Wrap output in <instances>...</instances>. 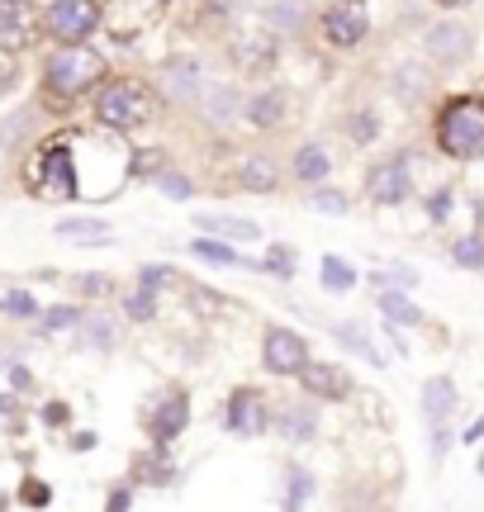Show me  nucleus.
Masks as SVG:
<instances>
[{"instance_id":"f257e3e1","label":"nucleus","mask_w":484,"mask_h":512,"mask_svg":"<svg viewBox=\"0 0 484 512\" xmlns=\"http://www.w3.org/2000/svg\"><path fill=\"white\" fill-rule=\"evenodd\" d=\"M72 162H76V200H110L133 176V147L114 128H72Z\"/></svg>"},{"instance_id":"f03ea898","label":"nucleus","mask_w":484,"mask_h":512,"mask_svg":"<svg viewBox=\"0 0 484 512\" xmlns=\"http://www.w3.org/2000/svg\"><path fill=\"white\" fill-rule=\"evenodd\" d=\"M110 76V62L95 53L91 43H57V53H48L43 62V81H38V95H43V110H72L81 95H91L100 81Z\"/></svg>"},{"instance_id":"7ed1b4c3","label":"nucleus","mask_w":484,"mask_h":512,"mask_svg":"<svg viewBox=\"0 0 484 512\" xmlns=\"http://www.w3.org/2000/svg\"><path fill=\"white\" fill-rule=\"evenodd\" d=\"M91 95H95L91 110L100 128L138 133V128H148L157 119V91H152L148 81H138V76H105Z\"/></svg>"},{"instance_id":"20e7f679","label":"nucleus","mask_w":484,"mask_h":512,"mask_svg":"<svg viewBox=\"0 0 484 512\" xmlns=\"http://www.w3.org/2000/svg\"><path fill=\"white\" fill-rule=\"evenodd\" d=\"M24 190L43 204H67L76 200V162H72V128L53 133L48 143H38V152L24 166Z\"/></svg>"},{"instance_id":"39448f33","label":"nucleus","mask_w":484,"mask_h":512,"mask_svg":"<svg viewBox=\"0 0 484 512\" xmlns=\"http://www.w3.org/2000/svg\"><path fill=\"white\" fill-rule=\"evenodd\" d=\"M437 147L456 162L484 157V100L480 95H456L437 114Z\"/></svg>"},{"instance_id":"423d86ee","label":"nucleus","mask_w":484,"mask_h":512,"mask_svg":"<svg viewBox=\"0 0 484 512\" xmlns=\"http://www.w3.org/2000/svg\"><path fill=\"white\" fill-rule=\"evenodd\" d=\"M171 0H100V29L114 43H133L143 38L152 24H162Z\"/></svg>"},{"instance_id":"0eeeda50","label":"nucleus","mask_w":484,"mask_h":512,"mask_svg":"<svg viewBox=\"0 0 484 512\" xmlns=\"http://www.w3.org/2000/svg\"><path fill=\"white\" fill-rule=\"evenodd\" d=\"M38 24L53 43H86L100 29V0H53Z\"/></svg>"},{"instance_id":"6e6552de","label":"nucleus","mask_w":484,"mask_h":512,"mask_svg":"<svg viewBox=\"0 0 484 512\" xmlns=\"http://www.w3.org/2000/svg\"><path fill=\"white\" fill-rule=\"evenodd\" d=\"M318 29L333 48H356L371 34V10H366V0H328L318 15Z\"/></svg>"},{"instance_id":"1a4fd4ad","label":"nucleus","mask_w":484,"mask_h":512,"mask_svg":"<svg viewBox=\"0 0 484 512\" xmlns=\"http://www.w3.org/2000/svg\"><path fill=\"white\" fill-rule=\"evenodd\" d=\"M219 418H224V427L238 432V437H261V432L271 427V399H266L261 389H252V384H238V389L228 394Z\"/></svg>"},{"instance_id":"9d476101","label":"nucleus","mask_w":484,"mask_h":512,"mask_svg":"<svg viewBox=\"0 0 484 512\" xmlns=\"http://www.w3.org/2000/svg\"><path fill=\"white\" fill-rule=\"evenodd\" d=\"M38 34H43V24H38L34 0H0V53L5 57L29 53Z\"/></svg>"},{"instance_id":"9b49d317","label":"nucleus","mask_w":484,"mask_h":512,"mask_svg":"<svg viewBox=\"0 0 484 512\" xmlns=\"http://www.w3.org/2000/svg\"><path fill=\"white\" fill-rule=\"evenodd\" d=\"M200 91H205V67L195 57H167L162 72H157V95L171 100V105H200Z\"/></svg>"},{"instance_id":"f8f14e48","label":"nucleus","mask_w":484,"mask_h":512,"mask_svg":"<svg viewBox=\"0 0 484 512\" xmlns=\"http://www.w3.org/2000/svg\"><path fill=\"white\" fill-rule=\"evenodd\" d=\"M309 361V342L290 328H266L261 337V366L271 375H299V366Z\"/></svg>"},{"instance_id":"ddd939ff","label":"nucleus","mask_w":484,"mask_h":512,"mask_svg":"<svg viewBox=\"0 0 484 512\" xmlns=\"http://www.w3.org/2000/svg\"><path fill=\"white\" fill-rule=\"evenodd\" d=\"M375 204H404L413 195V176H409V157H385L380 166H371V181H366Z\"/></svg>"},{"instance_id":"4468645a","label":"nucleus","mask_w":484,"mask_h":512,"mask_svg":"<svg viewBox=\"0 0 484 512\" xmlns=\"http://www.w3.org/2000/svg\"><path fill=\"white\" fill-rule=\"evenodd\" d=\"M143 418H148L152 446H171V441L186 432V422H190V399H186V394H167L162 403H152Z\"/></svg>"},{"instance_id":"2eb2a0df","label":"nucleus","mask_w":484,"mask_h":512,"mask_svg":"<svg viewBox=\"0 0 484 512\" xmlns=\"http://www.w3.org/2000/svg\"><path fill=\"white\" fill-rule=\"evenodd\" d=\"M470 48H475V38H470V29L466 24H456V19H442V24H432L428 29V57L432 62H442V67L466 62Z\"/></svg>"},{"instance_id":"dca6fc26","label":"nucleus","mask_w":484,"mask_h":512,"mask_svg":"<svg viewBox=\"0 0 484 512\" xmlns=\"http://www.w3.org/2000/svg\"><path fill=\"white\" fill-rule=\"evenodd\" d=\"M299 389H304L309 399H342V394H352V380H347V370L333 366V361H304V366H299Z\"/></svg>"},{"instance_id":"f3484780","label":"nucleus","mask_w":484,"mask_h":512,"mask_svg":"<svg viewBox=\"0 0 484 512\" xmlns=\"http://www.w3.org/2000/svg\"><path fill=\"white\" fill-rule=\"evenodd\" d=\"M233 62L242 72H271L276 67V38L271 29H247L233 38Z\"/></svg>"},{"instance_id":"a211bd4d","label":"nucleus","mask_w":484,"mask_h":512,"mask_svg":"<svg viewBox=\"0 0 484 512\" xmlns=\"http://www.w3.org/2000/svg\"><path fill=\"white\" fill-rule=\"evenodd\" d=\"M271 427H276L285 441H314V432H318V408H314V403H285L276 418H271Z\"/></svg>"},{"instance_id":"6ab92c4d","label":"nucleus","mask_w":484,"mask_h":512,"mask_svg":"<svg viewBox=\"0 0 484 512\" xmlns=\"http://www.w3.org/2000/svg\"><path fill=\"white\" fill-rule=\"evenodd\" d=\"M451 413H456V384L447 375H432L423 384V418H428V427H442Z\"/></svg>"},{"instance_id":"aec40b11","label":"nucleus","mask_w":484,"mask_h":512,"mask_svg":"<svg viewBox=\"0 0 484 512\" xmlns=\"http://www.w3.org/2000/svg\"><path fill=\"white\" fill-rule=\"evenodd\" d=\"M309 15V0H271V5H261V29H271V34H295L299 24Z\"/></svg>"},{"instance_id":"412c9836","label":"nucleus","mask_w":484,"mask_h":512,"mask_svg":"<svg viewBox=\"0 0 484 512\" xmlns=\"http://www.w3.org/2000/svg\"><path fill=\"white\" fill-rule=\"evenodd\" d=\"M200 100H205V119L214 128H228L242 114V95L233 91V86H224V81L209 86V91H200Z\"/></svg>"},{"instance_id":"4be33fe9","label":"nucleus","mask_w":484,"mask_h":512,"mask_svg":"<svg viewBox=\"0 0 484 512\" xmlns=\"http://www.w3.org/2000/svg\"><path fill=\"white\" fill-rule=\"evenodd\" d=\"M238 185L247 195H271L280 185V166L271 162V157H247V162L238 166Z\"/></svg>"},{"instance_id":"5701e85b","label":"nucleus","mask_w":484,"mask_h":512,"mask_svg":"<svg viewBox=\"0 0 484 512\" xmlns=\"http://www.w3.org/2000/svg\"><path fill=\"white\" fill-rule=\"evenodd\" d=\"M200 233H209V238H233V242H257L261 228L247 219H233V214H200Z\"/></svg>"},{"instance_id":"b1692460","label":"nucleus","mask_w":484,"mask_h":512,"mask_svg":"<svg viewBox=\"0 0 484 512\" xmlns=\"http://www.w3.org/2000/svg\"><path fill=\"white\" fill-rule=\"evenodd\" d=\"M242 114L252 119L257 128H276L285 119V91H257L242 100Z\"/></svg>"},{"instance_id":"393cba45","label":"nucleus","mask_w":484,"mask_h":512,"mask_svg":"<svg viewBox=\"0 0 484 512\" xmlns=\"http://www.w3.org/2000/svg\"><path fill=\"white\" fill-rule=\"evenodd\" d=\"M328 171H333V162H328V147H323V143H304L295 152V176L304 185H318Z\"/></svg>"},{"instance_id":"a878e982","label":"nucleus","mask_w":484,"mask_h":512,"mask_svg":"<svg viewBox=\"0 0 484 512\" xmlns=\"http://www.w3.org/2000/svg\"><path fill=\"white\" fill-rule=\"evenodd\" d=\"M380 313H385L390 323H399V328H418V323H423V309L399 290H380Z\"/></svg>"},{"instance_id":"bb28decb","label":"nucleus","mask_w":484,"mask_h":512,"mask_svg":"<svg viewBox=\"0 0 484 512\" xmlns=\"http://www.w3.org/2000/svg\"><path fill=\"white\" fill-rule=\"evenodd\" d=\"M333 337H337V342H342L347 351H356L361 361H371V366H385V356H380V351H375V342L366 337V332H361V323H337Z\"/></svg>"},{"instance_id":"cd10ccee","label":"nucleus","mask_w":484,"mask_h":512,"mask_svg":"<svg viewBox=\"0 0 484 512\" xmlns=\"http://www.w3.org/2000/svg\"><path fill=\"white\" fill-rule=\"evenodd\" d=\"M81 323H86V332H81V342L95 351H110L114 342H119V332H114V318L110 313H81Z\"/></svg>"},{"instance_id":"c85d7f7f","label":"nucleus","mask_w":484,"mask_h":512,"mask_svg":"<svg viewBox=\"0 0 484 512\" xmlns=\"http://www.w3.org/2000/svg\"><path fill=\"white\" fill-rule=\"evenodd\" d=\"M162 451H167V446H152V456L138 460L133 484H171V479H176V465H167V460H162Z\"/></svg>"},{"instance_id":"c756f323","label":"nucleus","mask_w":484,"mask_h":512,"mask_svg":"<svg viewBox=\"0 0 484 512\" xmlns=\"http://www.w3.org/2000/svg\"><path fill=\"white\" fill-rule=\"evenodd\" d=\"M190 252L200 256V261H214V266H247V261H242V256L228 247V238H209V233L190 242Z\"/></svg>"},{"instance_id":"7c9ffc66","label":"nucleus","mask_w":484,"mask_h":512,"mask_svg":"<svg viewBox=\"0 0 484 512\" xmlns=\"http://www.w3.org/2000/svg\"><path fill=\"white\" fill-rule=\"evenodd\" d=\"M57 238H91V242H100V238H110V223L105 219H62L57 223Z\"/></svg>"},{"instance_id":"2f4dec72","label":"nucleus","mask_w":484,"mask_h":512,"mask_svg":"<svg viewBox=\"0 0 484 512\" xmlns=\"http://www.w3.org/2000/svg\"><path fill=\"white\" fill-rule=\"evenodd\" d=\"M81 323L76 304H57V309H38V332H67Z\"/></svg>"},{"instance_id":"473e14b6","label":"nucleus","mask_w":484,"mask_h":512,"mask_svg":"<svg viewBox=\"0 0 484 512\" xmlns=\"http://www.w3.org/2000/svg\"><path fill=\"white\" fill-rule=\"evenodd\" d=\"M152 185H157V190H162L167 200H190V195H195V181H186V176H181L176 166H162V171L152 176Z\"/></svg>"},{"instance_id":"72a5a7b5","label":"nucleus","mask_w":484,"mask_h":512,"mask_svg":"<svg viewBox=\"0 0 484 512\" xmlns=\"http://www.w3.org/2000/svg\"><path fill=\"white\" fill-rule=\"evenodd\" d=\"M309 494H314V475H309V470H299V465H290V470H285V508L309 503Z\"/></svg>"},{"instance_id":"f704fd0d","label":"nucleus","mask_w":484,"mask_h":512,"mask_svg":"<svg viewBox=\"0 0 484 512\" xmlns=\"http://www.w3.org/2000/svg\"><path fill=\"white\" fill-rule=\"evenodd\" d=\"M356 285V271L347 266V261H337V256H323V290L333 294H347Z\"/></svg>"},{"instance_id":"c9c22d12","label":"nucleus","mask_w":484,"mask_h":512,"mask_svg":"<svg viewBox=\"0 0 484 512\" xmlns=\"http://www.w3.org/2000/svg\"><path fill=\"white\" fill-rule=\"evenodd\" d=\"M72 290L86 294V299H105V294H114V280L100 271H81V275H72Z\"/></svg>"},{"instance_id":"e433bc0d","label":"nucleus","mask_w":484,"mask_h":512,"mask_svg":"<svg viewBox=\"0 0 484 512\" xmlns=\"http://www.w3.org/2000/svg\"><path fill=\"white\" fill-rule=\"evenodd\" d=\"M451 261H456V266H470V271H484V238H461L451 247Z\"/></svg>"},{"instance_id":"4c0bfd02","label":"nucleus","mask_w":484,"mask_h":512,"mask_svg":"<svg viewBox=\"0 0 484 512\" xmlns=\"http://www.w3.org/2000/svg\"><path fill=\"white\" fill-rule=\"evenodd\" d=\"M394 91L404 95V100H413V95H423V91H428V72H423L418 62H413V67H404V72L394 76Z\"/></svg>"},{"instance_id":"58836bf2","label":"nucleus","mask_w":484,"mask_h":512,"mask_svg":"<svg viewBox=\"0 0 484 512\" xmlns=\"http://www.w3.org/2000/svg\"><path fill=\"white\" fill-rule=\"evenodd\" d=\"M0 313L5 318H38V299L29 290H15L10 299H0Z\"/></svg>"},{"instance_id":"ea45409f","label":"nucleus","mask_w":484,"mask_h":512,"mask_svg":"<svg viewBox=\"0 0 484 512\" xmlns=\"http://www.w3.org/2000/svg\"><path fill=\"white\" fill-rule=\"evenodd\" d=\"M19 503H24V508H48V503H53V489L38 484V479H24V484H19Z\"/></svg>"},{"instance_id":"a19ab883","label":"nucleus","mask_w":484,"mask_h":512,"mask_svg":"<svg viewBox=\"0 0 484 512\" xmlns=\"http://www.w3.org/2000/svg\"><path fill=\"white\" fill-rule=\"evenodd\" d=\"M152 313H157V294H152L148 285H138V294L129 299V318H138V323H143V318H152Z\"/></svg>"},{"instance_id":"79ce46f5","label":"nucleus","mask_w":484,"mask_h":512,"mask_svg":"<svg viewBox=\"0 0 484 512\" xmlns=\"http://www.w3.org/2000/svg\"><path fill=\"white\" fill-rule=\"evenodd\" d=\"M29 124H34V110H19L15 119H10V124H0V143H5V147L19 143V133H24Z\"/></svg>"},{"instance_id":"37998d69","label":"nucleus","mask_w":484,"mask_h":512,"mask_svg":"<svg viewBox=\"0 0 484 512\" xmlns=\"http://www.w3.org/2000/svg\"><path fill=\"white\" fill-rule=\"evenodd\" d=\"M314 204L323 214H347V195L342 190H314Z\"/></svg>"},{"instance_id":"c03bdc74","label":"nucleus","mask_w":484,"mask_h":512,"mask_svg":"<svg viewBox=\"0 0 484 512\" xmlns=\"http://www.w3.org/2000/svg\"><path fill=\"white\" fill-rule=\"evenodd\" d=\"M352 138H356V143H371V138H375V119H371V114H356V119H352Z\"/></svg>"},{"instance_id":"a18cd8bd","label":"nucleus","mask_w":484,"mask_h":512,"mask_svg":"<svg viewBox=\"0 0 484 512\" xmlns=\"http://www.w3.org/2000/svg\"><path fill=\"white\" fill-rule=\"evenodd\" d=\"M447 209H451V190H437L428 200V214H432V223H442L447 219Z\"/></svg>"},{"instance_id":"49530a36","label":"nucleus","mask_w":484,"mask_h":512,"mask_svg":"<svg viewBox=\"0 0 484 512\" xmlns=\"http://www.w3.org/2000/svg\"><path fill=\"white\" fill-rule=\"evenodd\" d=\"M105 508H114V512L133 508V489H129V484H119V489H110V498H105Z\"/></svg>"},{"instance_id":"de8ad7c7","label":"nucleus","mask_w":484,"mask_h":512,"mask_svg":"<svg viewBox=\"0 0 484 512\" xmlns=\"http://www.w3.org/2000/svg\"><path fill=\"white\" fill-rule=\"evenodd\" d=\"M43 422H48V427H62V422H67V403H48V408H43Z\"/></svg>"},{"instance_id":"09e8293b","label":"nucleus","mask_w":484,"mask_h":512,"mask_svg":"<svg viewBox=\"0 0 484 512\" xmlns=\"http://www.w3.org/2000/svg\"><path fill=\"white\" fill-rule=\"evenodd\" d=\"M10 380H15V389H34V375L24 366H10Z\"/></svg>"},{"instance_id":"8fccbe9b","label":"nucleus","mask_w":484,"mask_h":512,"mask_svg":"<svg viewBox=\"0 0 484 512\" xmlns=\"http://www.w3.org/2000/svg\"><path fill=\"white\" fill-rule=\"evenodd\" d=\"M95 446V432H76L72 437V451H91Z\"/></svg>"},{"instance_id":"3c124183","label":"nucleus","mask_w":484,"mask_h":512,"mask_svg":"<svg viewBox=\"0 0 484 512\" xmlns=\"http://www.w3.org/2000/svg\"><path fill=\"white\" fill-rule=\"evenodd\" d=\"M484 437V418L480 422H475V427H470V432H466V441H480Z\"/></svg>"},{"instance_id":"603ef678","label":"nucleus","mask_w":484,"mask_h":512,"mask_svg":"<svg viewBox=\"0 0 484 512\" xmlns=\"http://www.w3.org/2000/svg\"><path fill=\"white\" fill-rule=\"evenodd\" d=\"M437 5H447V10H456V5H470V0H437Z\"/></svg>"}]
</instances>
